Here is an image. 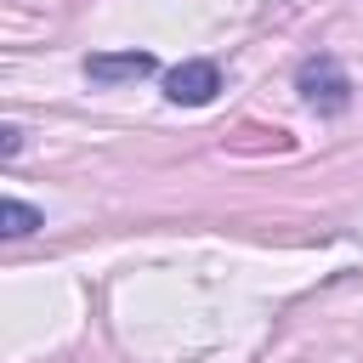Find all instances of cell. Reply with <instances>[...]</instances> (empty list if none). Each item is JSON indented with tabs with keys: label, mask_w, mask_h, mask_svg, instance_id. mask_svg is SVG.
I'll return each instance as SVG.
<instances>
[{
	"label": "cell",
	"mask_w": 363,
	"mask_h": 363,
	"mask_svg": "<svg viewBox=\"0 0 363 363\" xmlns=\"http://www.w3.org/2000/svg\"><path fill=\"white\" fill-rule=\"evenodd\" d=\"M295 91L318 113H346L352 108V79H346V68L335 57H306L301 74H295Z\"/></svg>",
	"instance_id": "6da1fadb"
},
{
	"label": "cell",
	"mask_w": 363,
	"mask_h": 363,
	"mask_svg": "<svg viewBox=\"0 0 363 363\" xmlns=\"http://www.w3.org/2000/svg\"><path fill=\"white\" fill-rule=\"evenodd\" d=\"M216 91H221V68L204 62V57L176 62V68L164 74V96H170L176 108H204V102H216Z\"/></svg>",
	"instance_id": "7a4b0ae2"
},
{
	"label": "cell",
	"mask_w": 363,
	"mask_h": 363,
	"mask_svg": "<svg viewBox=\"0 0 363 363\" xmlns=\"http://www.w3.org/2000/svg\"><path fill=\"white\" fill-rule=\"evenodd\" d=\"M153 68H159L153 51H96V57H85L91 85H130V79H147Z\"/></svg>",
	"instance_id": "3957f363"
},
{
	"label": "cell",
	"mask_w": 363,
	"mask_h": 363,
	"mask_svg": "<svg viewBox=\"0 0 363 363\" xmlns=\"http://www.w3.org/2000/svg\"><path fill=\"white\" fill-rule=\"evenodd\" d=\"M40 227H45V216H40L34 204L0 199V238H28V233H40Z\"/></svg>",
	"instance_id": "277c9868"
},
{
	"label": "cell",
	"mask_w": 363,
	"mask_h": 363,
	"mask_svg": "<svg viewBox=\"0 0 363 363\" xmlns=\"http://www.w3.org/2000/svg\"><path fill=\"white\" fill-rule=\"evenodd\" d=\"M17 147H23V130L17 125H0V159H11Z\"/></svg>",
	"instance_id": "5b68a950"
}]
</instances>
